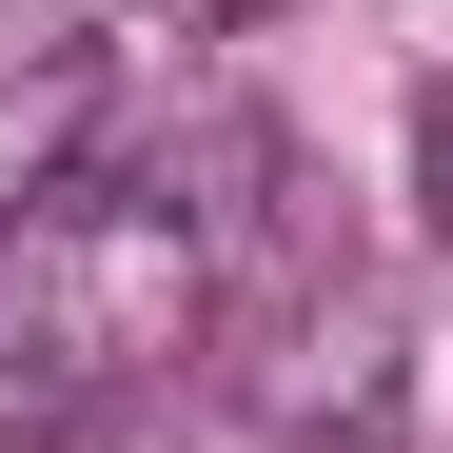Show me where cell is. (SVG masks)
<instances>
[{"label": "cell", "mask_w": 453, "mask_h": 453, "mask_svg": "<svg viewBox=\"0 0 453 453\" xmlns=\"http://www.w3.org/2000/svg\"><path fill=\"white\" fill-rule=\"evenodd\" d=\"M237 395L276 434H395V316L335 276V296H276V335L237 355Z\"/></svg>", "instance_id": "cell-2"}, {"label": "cell", "mask_w": 453, "mask_h": 453, "mask_svg": "<svg viewBox=\"0 0 453 453\" xmlns=\"http://www.w3.org/2000/svg\"><path fill=\"white\" fill-rule=\"evenodd\" d=\"M80 138H99V40L0 20V217H20V197H80Z\"/></svg>", "instance_id": "cell-3"}, {"label": "cell", "mask_w": 453, "mask_h": 453, "mask_svg": "<svg viewBox=\"0 0 453 453\" xmlns=\"http://www.w3.org/2000/svg\"><path fill=\"white\" fill-rule=\"evenodd\" d=\"M414 178H434V237H453V80H434V119H414Z\"/></svg>", "instance_id": "cell-5"}, {"label": "cell", "mask_w": 453, "mask_h": 453, "mask_svg": "<svg viewBox=\"0 0 453 453\" xmlns=\"http://www.w3.org/2000/svg\"><path fill=\"white\" fill-rule=\"evenodd\" d=\"M197 355V217L178 197H20L0 217V453H80L119 395Z\"/></svg>", "instance_id": "cell-1"}, {"label": "cell", "mask_w": 453, "mask_h": 453, "mask_svg": "<svg viewBox=\"0 0 453 453\" xmlns=\"http://www.w3.org/2000/svg\"><path fill=\"white\" fill-rule=\"evenodd\" d=\"M158 40H237V20H276V0H138Z\"/></svg>", "instance_id": "cell-4"}]
</instances>
